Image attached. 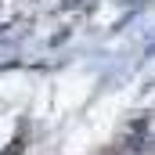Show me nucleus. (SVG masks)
<instances>
[{"label": "nucleus", "mask_w": 155, "mask_h": 155, "mask_svg": "<svg viewBox=\"0 0 155 155\" xmlns=\"http://www.w3.org/2000/svg\"><path fill=\"white\" fill-rule=\"evenodd\" d=\"M87 4H90V0H65L61 7H65V11H79V7H87Z\"/></svg>", "instance_id": "1"}]
</instances>
